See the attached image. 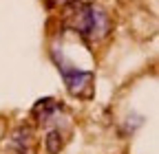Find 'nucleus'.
Returning a JSON list of instances; mask_svg holds the SVG:
<instances>
[{
    "mask_svg": "<svg viewBox=\"0 0 159 154\" xmlns=\"http://www.w3.org/2000/svg\"><path fill=\"white\" fill-rule=\"evenodd\" d=\"M73 13L69 15V27L82 37L86 44H95L108 37L111 15L97 2H75L71 5Z\"/></svg>",
    "mask_w": 159,
    "mask_h": 154,
    "instance_id": "1",
    "label": "nucleus"
},
{
    "mask_svg": "<svg viewBox=\"0 0 159 154\" xmlns=\"http://www.w3.org/2000/svg\"><path fill=\"white\" fill-rule=\"evenodd\" d=\"M51 57L57 64V71H60V75H62V79L66 84V90L71 95H75V97H91L95 73L89 71V68H77L73 62H69L64 57L62 51H60V55L51 51Z\"/></svg>",
    "mask_w": 159,
    "mask_h": 154,
    "instance_id": "2",
    "label": "nucleus"
},
{
    "mask_svg": "<svg viewBox=\"0 0 159 154\" xmlns=\"http://www.w3.org/2000/svg\"><path fill=\"white\" fill-rule=\"evenodd\" d=\"M29 143H31V130H29V128H25V126L16 128V130H13V134H11V148H16L20 154H27Z\"/></svg>",
    "mask_w": 159,
    "mask_h": 154,
    "instance_id": "3",
    "label": "nucleus"
},
{
    "mask_svg": "<svg viewBox=\"0 0 159 154\" xmlns=\"http://www.w3.org/2000/svg\"><path fill=\"white\" fill-rule=\"evenodd\" d=\"M62 132H60V128H51L47 132V139H44V148L49 154H57L60 150H62Z\"/></svg>",
    "mask_w": 159,
    "mask_h": 154,
    "instance_id": "4",
    "label": "nucleus"
},
{
    "mask_svg": "<svg viewBox=\"0 0 159 154\" xmlns=\"http://www.w3.org/2000/svg\"><path fill=\"white\" fill-rule=\"evenodd\" d=\"M77 0H47L49 7H64V5H75Z\"/></svg>",
    "mask_w": 159,
    "mask_h": 154,
    "instance_id": "5",
    "label": "nucleus"
}]
</instances>
